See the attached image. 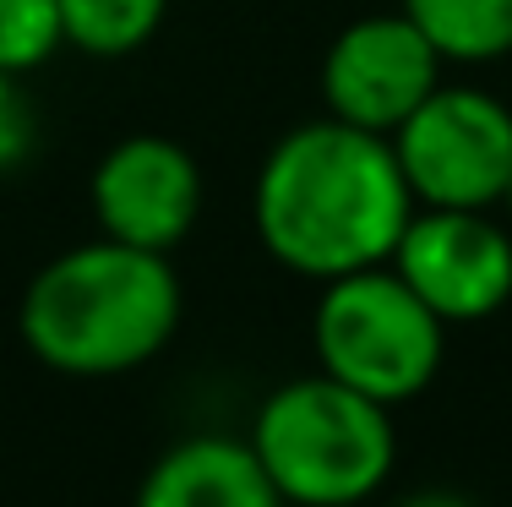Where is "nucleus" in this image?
<instances>
[{
  "instance_id": "nucleus-1",
  "label": "nucleus",
  "mask_w": 512,
  "mask_h": 507,
  "mask_svg": "<svg viewBox=\"0 0 512 507\" xmlns=\"http://www.w3.org/2000/svg\"><path fill=\"white\" fill-rule=\"evenodd\" d=\"M251 219L278 268L327 284L393 262L398 235L414 219V191L393 137L322 115L267 148Z\"/></svg>"
},
{
  "instance_id": "nucleus-2",
  "label": "nucleus",
  "mask_w": 512,
  "mask_h": 507,
  "mask_svg": "<svg viewBox=\"0 0 512 507\" xmlns=\"http://www.w3.org/2000/svg\"><path fill=\"white\" fill-rule=\"evenodd\" d=\"M180 328V279L164 251L88 240L33 273L17 333L60 377H126L148 366Z\"/></svg>"
},
{
  "instance_id": "nucleus-3",
  "label": "nucleus",
  "mask_w": 512,
  "mask_h": 507,
  "mask_svg": "<svg viewBox=\"0 0 512 507\" xmlns=\"http://www.w3.org/2000/svg\"><path fill=\"white\" fill-rule=\"evenodd\" d=\"M251 448L284 507H360L393 475L398 431L387 404L316 371L262 398Z\"/></svg>"
},
{
  "instance_id": "nucleus-4",
  "label": "nucleus",
  "mask_w": 512,
  "mask_h": 507,
  "mask_svg": "<svg viewBox=\"0 0 512 507\" xmlns=\"http://www.w3.org/2000/svg\"><path fill=\"white\" fill-rule=\"evenodd\" d=\"M311 344L327 377L376 404H404L442 371L447 322L398 279L393 262L327 279L311 317Z\"/></svg>"
},
{
  "instance_id": "nucleus-5",
  "label": "nucleus",
  "mask_w": 512,
  "mask_h": 507,
  "mask_svg": "<svg viewBox=\"0 0 512 507\" xmlns=\"http://www.w3.org/2000/svg\"><path fill=\"white\" fill-rule=\"evenodd\" d=\"M393 153L414 202L491 208L512 180V110L480 88H436L393 131Z\"/></svg>"
},
{
  "instance_id": "nucleus-6",
  "label": "nucleus",
  "mask_w": 512,
  "mask_h": 507,
  "mask_svg": "<svg viewBox=\"0 0 512 507\" xmlns=\"http://www.w3.org/2000/svg\"><path fill=\"white\" fill-rule=\"evenodd\" d=\"M436 88H442V50L404 6L349 22L322 55L327 115L376 137H393Z\"/></svg>"
},
{
  "instance_id": "nucleus-7",
  "label": "nucleus",
  "mask_w": 512,
  "mask_h": 507,
  "mask_svg": "<svg viewBox=\"0 0 512 507\" xmlns=\"http://www.w3.org/2000/svg\"><path fill=\"white\" fill-rule=\"evenodd\" d=\"M393 268L447 328L485 322L512 300V235L485 208H425L398 235Z\"/></svg>"
},
{
  "instance_id": "nucleus-8",
  "label": "nucleus",
  "mask_w": 512,
  "mask_h": 507,
  "mask_svg": "<svg viewBox=\"0 0 512 507\" xmlns=\"http://www.w3.org/2000/svg\"><path fill=\"white\" fill-rule=\"evenodd\" d=\"M88 197L109 240L169 257L202 213V169L175 137L137 131L99 159Z\"/></svg>"
},
{
  "instance_id": "nucleus-9",
  "label": "nucleus",
  "mask_w": 512,
  "mask_h": 507,
  "mask_svg": "<svg viewBox=\"0 0 512 507\" xmlns=\"http://www.w3.org/2000/svg\"><path fill=\"white\" fill-rule=\"evenodd\" d=\"M131 507H284L251 437H186L153 458Z\"/></svg>"
},
{
  "instance_id": "nucleus-10",
  "label": "nucleus",
  "mask_w": 512,
  "mask_h": 507,
  "mask_svg": "<svg viewBox=\"0 0 512 507\" xmlns=\"http://www.w3.org/2000/svg\"><path fill=\"white\" fill-rule=\"evenodd\" d=\"M404 11L442 50V60L491 66L512 55V0H404Z\"/></svg>"
},
{
  "instance_id": "nucleus-11",
  "label": "nucleus",
  "mask_w": 512,
  "mask_h": 507,
  "mask_svg": "<svg viewBox=\"0 0 512 507\" xmlns=\"http://www.w3.org/2000/svg\"><path fill=\"white\" fill-rule=\"evenodd\" d=\"M164 11L169 0H60V28L82 55L120 60L153 39Z\"/></svg>"
},
{
  "instance_id": "nucleus-12",
  "label": "nucleus",
  "mask_w": 512,
  "mask_h": 507,
  "mask_svg": "<svg viewBox=\"0 0 512 507\" xmlns=\"http://www.w3.org/2000/svg\"><path fill=\"white\" fill-rule=\"evenodd\" d=\"M60 44H66L60 0H0V71L28 77Z\"/></svg>"
},
{
  "instance_id": "nucleus-13",
  "label": "nucleus",
  "mask_w": 512,
  "mask_h": 507,
  "mask_svg": "<svg viewBox=\"0 0 512 507\" xmlns=\"http://www.w3.org/2000/svg\"><path fill=\"white\" fill-rule=\"evenodd\" d=\"M33 148H39V110L17 71H0V175L28 164Z\"/></svg>"
},
{
  "instance_id": "nucleus-14",
  "label": "nucleus",
  "mask_w": 512,
  "mask_h": 507,
  "mask_svg": "<svg viewBox=\"0 0 512 507\" xmlns=\"http://www.w3.org/2000/svg\"><path fill=\"white\" fill-rule=\"evenodd\" d=\"M393 507H474L463 491H447V486H425V491H409L404 502H393Z\"/></svg>"
},
{
  "instance_id": "nucleus-15",
  "label": "nucleus",
  "mask_w": 512,
  "mask_h": 507,
  "mask_svg": "<svg viewBox=\"0 0 512 507\" xmlns=\"http://www.w3.org/2000/svg\"><path fill=\"white\" fill-rule=\"evenodd\" d=\"M502 202H507V208H512V180H507V191H502Z\"/></svg>"
}]
</instances>
